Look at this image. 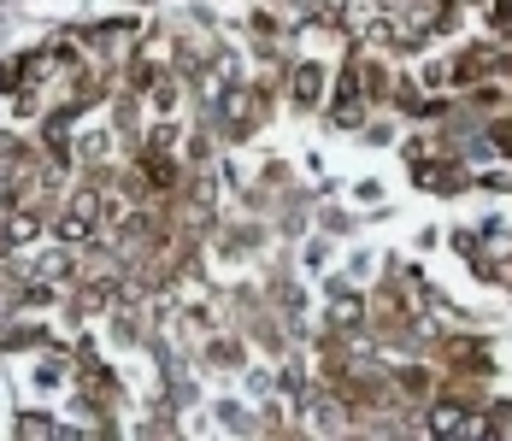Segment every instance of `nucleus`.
<instances>
[{"label": "nucleus", "mask_w": 512, "mask_h": 441, "mask_svg": "<svg viewBox=\"0 0 512 441\" xmlns=\"http://www.w3.org/2000/svg\"><path fill=\"white\" fill-rule=\"evenodd\" d=\"M318 83H324V71H318V65H301V71H295V100L312 106V100H318Z\"/></svg>", "instance_id": "f257e3e1"}]
</instances>
